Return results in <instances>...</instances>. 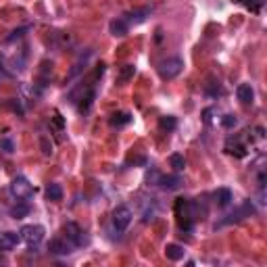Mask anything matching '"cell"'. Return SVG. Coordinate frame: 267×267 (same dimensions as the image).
<instances>
[{
  "label": "cell",
  "mask_w": 267,
  "mask_h": 267,
  "mask_svg": "<svg viewBox=\"0 0 267 267\" xmlns=\"http://www.w3.org/2000/svg\"><path fill=\"white\" fill-rule=\"evenodd\" d=\"M201 215H205V209L201 211V205L194 203V201H188V199H177L175 201V217H177V223L184 232H192L194 223L199 219H203Z\"/></svg>",
  "instance_id": "cell-1"
},
{
  "label": "cell",
  "mask_w": 267,
  "mask_h": 267,
  "mask_svg": "<svg viewBox=\"0 0 267 267\" xmlns=\"http://www.w3.org/2000/svg\"><path fill=\"white\" fill-rule=\"evenodd\" d=\"M9 192H11V197L17 199V201H29L33 197V186L29 184L27 177L17 175L9 184Z\"/></svg>",
  "instance_id": "cell-2"
},
{
  "label": "cell",
  "mask_w": 267,
  "mask_h": 267,
  "mask_svg": "<svg viewBox=\"0 0 267 267\" xmlns=\"http://www.w3.org/2000/svg\"><path fill=\"white\" fill-rule=\"evenodd\" d=\"M63 232H65V238H67L71 244H73V248H82V246H88V244H90V238H88L86 230H82V227H80L78 223H73V221L65 223Z\"/></svg>",
  "instance_id": "cell-3"
},
{
  "label": "cell",
  "mask_w": 267,
  "mask_h": 267,
  "mask_svg": "<svg viewBox=\"0 0 267 267\" xmlns=\"http://www.w3.org/2000/svg\"><path fill=\"white\" fill-rule=\"evenodd\" d=\"M19 234H21V240L29 246V251H35V248H38V244L44 240V227L38 225V223L23 225Z\"/></svg>",
  "instance_id": "cell-4"
},
{
  "label": "cell",
  "mask_w": 267,
  "mask_h": 267,
  "mask_svg": "<svg viewBox=\"0 0 267 267\" xmlns=\"http://www.w3.org/2000/svg\"><path fill=\"white\" fill-rule=\"evenodd\" d=\"M253 213H255L253 201H244L236 211H232L225 219H221V221L215 225V230H217V227H223V225H230V223H238V221H242V219H246V217H251Z\"/></svg>",
  "instance_id": "cell-5"
},
{
  "label": "cell",
  "mask_w": 267,
  "mask_h": 267,
  "mask_svg": "<svg viewBox=\"0 0 267 267\" xmlns=\"http://www.w3.org/2000/svg\"><path fill=\"white\" fill-rule=\"evenodd\" d=\"M113 227L117 230V232H126L128 230V225L132 223V219H134V213H132V209L130 207H126V205H119L115 211H113Z\"/></svg>",
  "instance_id": "cell-6"
},
{
  "label": "cell",
  "mask_w": 267,
  "mask_h": 267,
  "mask_svg": "<svg viewBox=\"0 0 267 267\" xmlns=\"http://www.w3.org/2000/svg\"><path fill=\"white\" fill-rule=\"evenodd\" d=\"M182 69H184V61L177 59V57H171V59H167L159 65V73H161L163 80H173L182 73Z\"/></svg>",
  "instance_id": "cell-7"
},
{
  "label": "cell",
  "mask_w": 267,
  "mask_h": 267,
  "mask_svg": "<svg viewBox=\"0 0 267 267\" xmlns=\"http://www.w3.org/2000/svg\"><path fill=\"white\" fill-rule=\"evenodd\" d=\"M148 15H150V9H148V7H140V9H134V11H128V13H123V15H121V19L126 21V23H128V27L132 29L134 25H140V23H144Z\"/></svg>",
  "instance_id": "cell-8"
},
{
  "label": "cell",
  "mask_w": 267,
  "mask_h": 267,
  "mask_svg": "<svg viewBox=\"0 0 267 267\" xmlns=\"http://www.w3.org/2000/svg\"><path fill=\"white\" fill-rule=\"evenodd\" d=\"M246 134H248V130H246V132H242V136L230 138V140L225 142V150H227L230 155H234V157H244V155H246V150H248V146L244 144Z\"/></svg>",
  "instance_id": "cell-9"
},
{
  "label": "cell",
  "mask_w": 267,
  "mask_h": 267,
  "mask_svg": "<svg viewBox=\"0 0 267 267\" xmlns=\"http://www.w3.org/2000/svg\"><path fill=\"white\" fill-rule=\"evenodd\" d=\"M48 251L55 253V255H69L71 251H73V244H71L65 236L63 238H52L48 242Z\"/></svg>",
  "instance_id": "cell-10"
},
{
  "label": "cell",
  "mask_w": 267,
  "mask_h": 267,
  "mask_svg": "<svg viewBox=\"0 0 267 267\" xmlns=\"http://www.w3.org/2000/svg\"><path fill=\"white\" fill-rule=\"evenodd\" d=\"M236 96H238V100H240L242 104H253V100H255V90H253V86H251V84H240V86L236 88Z\"/></svg>",
  "instance_id": "cell-11"
},
{
  "label": "cell",
  "mask_w": 267,
  "mask_h": 267,
  "mask_svg": "<svg viewBox=\"0 0 267 267\" xmlns=\"http://www.w3.org/2000/svg\"><path fill=\"white\" fill-rule=\"evenodd\" d=\"M184 182H182V177L180 175H161L159 177V182L157 186H161L163 190H177Z\"/></svg>",
  "instance_id": "cell-12"
},
{
  "label": "cell",
  "mask_w": 267,
  "mask_h": 267,
  "mask_svg": "<svg viewBox=\"0 0 267 267\" xmlns=\"http://www.w3.org/2000/svg\"><path fill=\"white\" fill-rule=\"evenodd\" d=\"M132 121V115L128 113V111H119V113H115V115H111V119H109V126L115 130H119V128H126L128 123Z\"/></svg>",
  "instance_id": "cell-13"
},
{
  "label": "cell",
  "mask_w": 267,
  "mask_h": 267,
  "mask_svg": "<svg viewBox=\"0 0 267 267\" xmlns=\"http://www.w3.org/2000/svg\"><path fill=\"white\" fill-rule=\"evenodd\" d=\"M109 31H111V35H115V38H123V35L130 31V27H128L126 21L121 19V17H117V19H113L109 23Z\"/></svg>",
  "instance_id": "cell-14"
},
{
  "label": "cell",
  "mask_w": 267,
  "mask_h": 267,
  "mask_svg": "<svg viewBox=\"0 0 267 267\" xmlns=\"http://www.w3.org/2000/svg\"><path fill=\"white\" fill-rule=\"evenodd\" d=\"M213 199H215L217 207H227L230 203H232V190H230V188H219V190L213 192Z\"/></svg>",
  "instance_id": "cell-15"
},
{
  "label": "cell",
  "mask_w": 267,
  "mask_h": 267,
  "mask_svg": "<svg viewBox=\"0 0 267 267\" xmlns=\"http://www.w3.org/2000/svg\"><path fill=\"white\" fill-rule=\"evenodd\" d=\"M184 255H186V251H184V246H180V244H167L165 246V257L169 261H182Z\"/></svg>",
  "instance_id": "cell-16"
},
{
  "label": "cell",
  "mask_w": 267,
  "mask_h": 267,
  "mask_svg": "<svg viewBox=\"0 0 267 267\" xmlns=\"http://www.w3.org/2000/svg\"><path fill=\"white\" fill-rule=\"evenodd\" d=\"M17 203H19V205L11 209V217L21 219V217H25L27 213H29V207H27V201H17Z\"/></svg>",
  "instance_id": "cell-17"
},
{
  "label": "cell",
  "mask_w": 267,
  "mask_h": 267,
  "mask_svg": "<svg viewBox=\"0 0 267 267\" xmlns=\"http://www.w3.org/2000/svg\"><path fill=\"white\" fill-rule=\"evenodd\" d=\"M159 128H161L163 132H173L177 128V119L171 117V115H165V117L159 119Z\"/></svg>",
  "instance_id": "cell-18"
},
{
  "label": "cell",
  "mask_w": 267,
  "mask_h": 267,
  "mask_svg": "<svg viewBox=\"0 0 267 267\" xmlns=\"http://www.w3.org/2000/svg\"><path fill=\"white\" fill-rule=\"evenodd\" d=\"M46 197L50 201H61L63 199V188L59 184H48L46 186Z\"/></svg>",
  "instance_id": "cell-19"
},
{
  "label": "cell",
  "mask_w": 267,
  "mask_h": 267,
  "mask_svg": "<svg viewBox=\"0 0 267 267\" xmlns=\"http://www.w3.org/2000/svg\"><path fill=\"white\" fill-rule=\"evenodd\" d=\"M169 163H171V167H173L175 171H182V169L186 167V159H184L182 155H177V152H175V155L169 157Z\"/></svg>",
  "instance_id": "cell-20"
},
{
  "label": "cell",
  "mask_w": 267,
  "mask_h": 267,
  "mask_svg": "<svg viewBox=\"0 0 267 267\" xmlns=\"http://www.w3.org/2000/svg\"><path fill=\"white\" fill-rule=\"evenodd\" d=\"M21 242V234H17V232H5V244L7 248H13Z\"/></svg>",
  "instance_id": "cell-21"
},
{
  "label": "cell",
  "mask_w": 267,
  "mask_h": 267,
  "mask_svg": "<svg viewBox=\"0 0 267 267\" xmlns=\"http://www.w3.org/2000/svg\"><path fill=\"white\" fill-rule=\"evenodd\" d=\"M134 73H136V67H134V65H126V67L121 69L119 80H121V82H128V80H132V78H134Z\"/></svg>",
  "instance_id": "cell-22"
},
{
  "label": "cell",
  "mask_w": 267,
  "mask_h": 267,
  "mask_svg": "<svg viewBox=\"0 0 267 267\" xmlns=\"http://www.w3.org/2000/svg\"><path fill=\"white\" fill-rule=\"evenodd\" d=\"M0 150H5L7 155L15 152V142L11 138H0Z\"/></svg>",
  "instance_id": "cell-23"
},
{
  "label": "cell",
  "mask_w": 267,
  "mask_h": 267,
  "mask_svg": "<svg viewBox=\"0 0 267 267\" xmlns=\"http://www.w3.org/2000/svg\"><path fill=\"white\" fill-rule=\"evenodd\" d=\"M236 3H242L246 9H251V11H261V7H263V0H236Z\"/></svg>",
  "instance_id": "cell-24"
},
{
  "label": "cell",
  "mask_w": 267,
  "mask_h": 267,
  "mask_svg": "<svg viewBox=\"0 0 267 267\" xmlns=\"http://www.w3.org/2000/svg\"><path fill=\"white\" fill-rule=\"evenodd\" d=\"M236 123H238L236 115H223V117H221V126H223L225 130H232V128H236Z\"/></svg>",
  "instance_id": "cell-25"
},
{
  "label": "cell",
  "mask_w": 267,
  "mask_h": 267,
  "mask_svg": "<svg viewBox=\"0 0 267 267\" xmlns=\"http://www.w3.org/2000/svg\"><path fill=\"white\" fill-rule=\"evenodd\" d=\"M31 27L29 25H25V27H19V29H15L9 38H7V42H13V40H17V38H21V35H25V31H29Z\"/></svg>",
  "instance_id": "cell-26"
},
{
  "label": "cell",
  "mask_w": 267,
  "mask_h": 267,
  "mask_svg": "<svg viewBox=\"0 0 267 267\" xmlns=\"http://www.w3.org/2000/svg\"><path fill=\"white\" fill-rule=\"evenodd\" d=\"M159 177H161V173H159L157 169H150V171L146 173V182H148L150 186H157V182H159Z\"/></svg>",
  "instance_id": "cell-27"
},
{
  "label": "cell",
  "mask_w": 267,
  "mask_h": 267,
  "mask_svg": "<svg viewBox=\"0 0 267 267\" xmlns=\"http://www.w3.org/2000/svg\"><path fill=\"white\" fill-rule=\"evenodd\" d=\"M42 148H44V155H50V152H52V146H48L46 138H42Z\"/></svg>",
  "instance_id": "cell-28"
},
{
  "label": "cell",
  "mask_w": 267,
  "mask_h": 267,
  "mask_svg": "<svg viewBox=\"0 0 267 267\" xmlns=\"http://www.w3.org/2000/svg\"><path fill=\"white\" fill-rule=\"evenodd\" d=\"M5 71V67H3V57H0V73H3Z\"/></svg>",
  "instance_id": "cell-29"
}]
</instances>
